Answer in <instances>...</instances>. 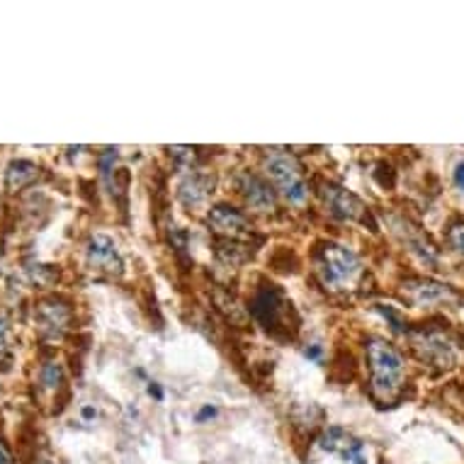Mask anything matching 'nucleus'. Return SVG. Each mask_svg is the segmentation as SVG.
I'll list each match as a JSON object with an SVG mask.
<instances>
[{"label": "nucleus", "mask_w": 464, "mask_h": 464, "mask_svg": "<svg viewBox=\"0 0 464 464\" xmlns=\"http://www.w3.org/2000/svg\"><path fill=\"white\" fill-rule=\"evenodd\" d=\"M367 365H370V389L377 401H392L406 379V365L401 353L384 338H370L367 345Z\"/></svg>", "instance_id": "f257e3e1"}, {"label": "nucleus", "mask_w": 464, "mask_h": 464, "mask_svg": "<svg viewBox=\"0 0 464 464\" xmlns=\"http://www.w3.org/2000/svg\"><path fill=\"white\" fill-rule=\"evenodd\" d=\"M316 273L328 290H348L362 273L360 258L341 243L328 241L318 249Z\"/></svg>", "instance_id": "f03ea898"}, {"label": "nucleus", "mask_w": 464, "mask_h": 464, "mask_svg": "<svg viewBox=\"0 0 464 464\" xmlns=\"http://www.w3.org/2000/svg\"><path fill=\"white\" fill-rule=\"evenodd\" d=\"M266 173L270 181L275 182V188L283 192L284 198L292 205H304L309 198V188L304 181L299 161L292 154H287L283 148H273L266 154Z\"/></svg>", "instance_id": "7ed1b4c3"}, {"label": "nucleus", "mask_w": 464, "mask_h": 464, "mask_svg": "<svg viewBox=\"0 0 464 464\" xmlns=\"http://www.w3.org/2000/svg\"><path fill=\"white\" fill-rule=\"evenodd\" d=\"M413 348L416 353L421 355V360H428L438 367H452L460 358L457 353V345L450 341V335L443 331H418L413 333Z\"/></svg>", "instance_id": "20e7f679"}, {"label": "nucleus", "mask_w": 464, "mask_h": 464, "mask_svg": "<svg viewBox=\"0 0 464 464\" xmlns=\"http://www.w3.org/2000/svg\"><path fill=\"white\" fill-rule=\"evenodd\" d=\"M290 307H292V304L284 301L283 292L277 290L275 284L258 290L256 297H253V301H250V311H253V316H256V321H258L263 328H267V331H277V328H283L284 316H287Z\"/></svg>", "instance_id": "39448f33"}, {"label": "nucleus", "mask_w": 464, "mask_h": 464, "mask_svg": "<svg viewBox=\"0 0 464 464\" xmlns=\"http://www.w3.org/2000/svg\"><path fill=\"white\" fill-rule=\"evenodd\" d=\"M207 224H209L212 232L222 233L226 239H239V236H246V233H250V229H253L249 216L229 205L212 207V212L207 216Z\"/></svg>", "instance_id": "423d86ee"}, {"label": "nucleus", "mask_w": 464, "mask_h": 464, "mask_svg": "<svg viewBox=\"0 0 464 464\" xmlns=\"http://www.w3.org/2000/svg\"><path fill=\"white\" fill-rule=\"evenodd\" d=\"M239 192L246 199V205L256 212H273L275 209V192L270 190L263 178L253 175V173H243L239 178Z\"/></svg>", "instance_id": "0eeeda50"}, {"label": "nucleus", "mask_w": 464, "mask_h": 464, "mask_svg": "<svg viewBox=\"0 0 464 464\" xmlns=\"http://www.w3.org/2000/svg\"><path fill=\"white\" fill-rule=\"evenodd\" d=\"M88 263L97 270H107V273H120L122 258L117 243L112 241L110 236L105 233H95L93 239L88 241Z\"/></svg>", "instance_id": "6e6552de"}, {"label": "nucleus", "mask_w": 464, "mask_h": 464, "mask_svg": "<svg viewBox=\"0 0 464 464\" xmlns=\"http://www.w3.org/2000/svg\"><path fill=\"white\" fill-rule=\"evenodd\" d=\"M321 447L331 452V455H338L343 457L345 462H353V464H367L365 462V457H362V443L360 440H355L353 435H348L343 428H328V433L321 438Z\"/></svg>", "instance_id": "1a4fd4ad"}, {"label": "nucleus", "mask_w": 464, "mask_h": 464, "mask_svg": "<svg viewBox=\"0 0 464 464\" xmlns=\"http://www.w3.org/2000/svg\"><path fill=\"white\" fill-rule=\"evenodd\" d=\"M406 297L416 304V307H433V304H443V301L455 299L452 287H447L435 280H411L406 284Z\"/></svg>", "instance_id": "9d476101"}, {"label": "nucleus", "mask_w": 464, "mask_h": 464, "mask_svg": "<svg viewBox=\"0 0 464 464\" xmlns=\"http://www.w3.org/2000/svg\"><path fill=\"white\" fill-rule=\"evenodd\" d=\"M326 205L331 207V212L338 219H348V222H365L367 219V207L362 205V199L343 188H328Z\"/></svg>", "instance_id": "9b49d317"}, {"label": "nucleus", "mask_w": 464, "mask_h": 464, "mask_svg": "<svg viewBox=\"0 0 464 464\" xmlns=\"http://www.w3.org/2000/svg\"><path fill=\"white\" fill-rule=\"evenodd\" d=\"M37 316H39V328H42L46 335H61L66 328H69L71 311L66 304L52 299L42 301L37 307Z\"/></svg>", "instance_id": "f8f14e48"}, {"label": "nucleus", "mask_w": 464, "mask_h": 464, "mask_svg": "<svg viewBox=\"0 0 464 464\" xmlns=\"http://www.w3.org/2000/svg\"><path fill=\"white\" fill-rule=\"evenodd\" d=\"M207 195H209V185H207L202 178H198V175L188 178V181L181 185V190H178V198L182 199V205L188 207L202 205L207 199Z\"/></svg>", "instance_id": "ddd939ff"}, {"label": "nucleus", "mask_w": 464, "mask_h": 464, "mask_svg": "<svg viewBox=\"0 0 464 464\" xmlns=\"http://www.w3.org/2000/svg\"><path fill=\"white\" fill-rule=\"evenodd\" d=\"M37 178V165L30 161H15L10 164L8 171V188H22L27 182H32Z\"/></svg>", "instance_id": "4468645a"}, {"label": "nucleus", "mask_w": 464, "mask_h": 464, "mask_svg": "<svg viewBox=\"0 0 464 464\" xmlns=\"http://www.w3.org/2000/svg\"><path fill=\"white\" fill-rule=\"evenodd\" d=\"M42 384L46 389H59L63 384V370H61V365L56 362H46L42 370Z\"/></svg>", "instance_id": "2eb2a0df"}, {"label": "nucleus", "mask_w": 464, "mask_h": 464, "mask_svg": "<svg viewBox=\"0 0 464 464\" xmlns=\"http://www.w3.org/2000/svg\"><path fill=\"white\" fill-rule=\"evenodd\" d=\"M447 246L455 250L457 256H464V222L450 224V229H447Z\"/></svg>", "instance_id": "dca6fc26"}, {"label": "nucleus", "mask_w": 464, "mask_h": 464, "mask_svg": "<svg viewBox=\"0 0 464 464\" xmlns=\"http://www.w3.org/2000/svg\"><path fill=\"white\" fill-rule=\"evenodd\" d=\"M379 311H382V316L392 324V328H394L396 333H404V321H401V316H399L392 307H379Z\"/></svg>", "instance_id": "f3484780"}, {"label": "nucleus", "mask_w": 464, "mask_h": 464, "mask_svg": "<svg viewBox=\"0 0 464 464\" xmlns=\"http://www.w3.org/2000/svg\"><path fill=\"white\" fill-rule=\"evenodd\" d=\"M10 328H8V318H5V314L0 311V355L8 353L10 348Z\"/></svg>", "instance_id": "a211bd4d"}, {"label": "nucleus", "mask_w": 464, "mask_h": 464, "mask_svg": "<svg viewBox=\"0 0 464 464\" xmlns=\"http://www.w3.org/2000/svg\"><path fill=\"white\" fill-rule=\"evenodd\" d=\"M215 416H216L215 406L207 404V406H202V409H199L195 418H198V423H205V421H209V418H215Z\"/></svg>", "instance_id": "6ab92c4d"}, {"label": "nucleus", "mask_w": 464, "mask_h": 464, "mask_svg": "<svg viewBox=\"0 0 464 464\" xmlns=\"http://www.w3.org/2000/svg\"><path fill=\"white\" fill-rule=\"evenodd\" d=\"M0 464H15L13 452H10V447L5 445V440L3 438H0Z\"/></svg>", "instance_id": "aec40b11"}, {"label": "nucleus", "mask_w": 464, "mask_h": 464, "mask_svg": "<svg viewBox=\"0 0 464 464\" xmlns=\"http://www.w3.org/2000/svg\"><path fill=\"white\" fill-rule=\"evenodd\" d=\"M304 355H307V360L321 362V358H324V350H321V345H309V348L304 350Z\"/></svg>", "instance_id": "412c9836"}, {"label": "nucleus", "mask_w": 464, "mask_h": 464, "mask_svg": "<svg viewBox=\"0 0 464 464\" xmlns=\"http://www.w3.org/2000/svg\"><path fill=\"white\" fill-rule=\"evenodd\" d=\"M452 181H455V185L464 192V161H460V164L455 165V173H452Z\"/></svg>", "instance_id": "4be33fe9"}, {"label": "nucleus", "mask_w": 464, "mask_h": 464, "mask_svg": "<svg viewBox=\"0 0 464 464\" xmlns=\"http://www.w3.org/2000/svg\"><path fill=\"white\" fill-rule=\"evenodd\" d=\"M148 396H154V399H158V401H164V389H161V384L148 382Z\"/></svg>", "instance_id": "5701e85b"}, {"label": "nucleus", "mask_w": 464, "mask_h": 464, "mask_svg": "<svg viewBox=\"0 0 464 464\" xmlns=\"http://www.w3.org/2000/svg\"><path fill=\"white\" fill-rule=\"evenodd\" d=\"M83 418H86V421H90V418H95V409H90V406H86V409H83Z\"/></svg>", "instance_id": "b1692460"}]
</instances>
